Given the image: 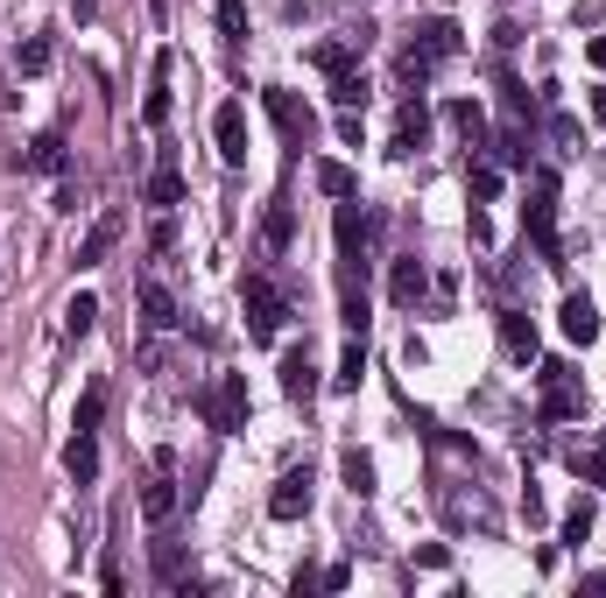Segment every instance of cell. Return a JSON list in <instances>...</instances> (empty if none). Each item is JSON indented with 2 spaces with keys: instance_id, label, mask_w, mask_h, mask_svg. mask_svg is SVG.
<instances>
[{
  "instance_id": "obj_6",
  "label": "cell",
  "mask_w": 606,
  "mask_h": 598,
  "mask_svg": "<svg viewBox=\"0 0 606 598\" xmlns=\"http://www.w3.org/2000/svg\"><path fill=\"white\" fill-rule=\"evenodd\" d=\"M459 43H466V35H459V22H451V14H430V22L409 35V50L424 56V64H445V56H459Z\"/></svg>"
},
{
  "instance_id": "obj_9",
  "label": "cell",
  "mask_w": 606,
  "mask_h": 598,
  "mask_svg": "<svg viewBox=\"0 0 606 598\" xmlns=\"http://www.w3.org/2000/svg\"><path fill=\"white\" fill-rule=\"evenodd\" d=\"M424 141H430V106H424V92H409L403 113H395V156H416Z\"/></svg>"
},
{
  "instance_id": "obj_19",
  "label": "cell",
  "mask_w": 606,
  "mask_h": 598,
  "mask_svg": "<svg viewBox=\"0 0 606 598\" xmlns=\"http://www.w3.org/2000/svg\"><path fill=\"white\" fill-rule=\"evenodd\" d=\"M64 472L79 479V486H92V479H100V443H92V430H79L64 443Z\"/></svg>"
},
{
  "instance_id": "obj_14",
  "label": "cell",
  "mask_w": 606,
  "mask_h": 598,
  "mask_svg": "<svg viewBox=\"0 0 606 598\" xmlns=\"http://www.w3.org/2000/svg\"><path fill=\"white\" fill-rule=\"evenodd\" d=\"M142 317H148V332H177V296H169V288L156 282V275H142Z\"/></svg>"
},
{
  "instance_id": "obj_22",
  "label": "cell",
  "mask_w": 606,
  "mask_h": 598,
  "mask_svg": "<svg viewBox=\"0 0 606 598\" xmlns=\"http://www.w3.org/2000/svg\"><path fill=\"white\" fill-rule=\"evenodd\" d=\"M311 64L325 71V78H338V71H353V64H359V43H353V35H338V43H317V50H311Z\"/></svg>"
},
{
  "instance_id": "obj_36",
  "label": "cell",
  "mask_w": 606,
  "mask_h": 598,
  "mask_svg": "<svg viewBox=\"0 0 606 598\" xmlns=\"http://www.w3.org/2000/svg\"><path fill=\"white\" fill-rule=\"evenodd\" d=\"M501 106H508V120H529V85L522 78H501Z\"/></svg>"
},
{
  "instance_id": "obj_35",
  "label": "cell",
  "mask_w": 606,
  "mask_h": 598,
  "mask_svg": "<svg viewBox=\"0 0 606 598\" xmlns=\"http://www.w3.org/2000/svg\"><path fill=\"white\" fill-rule=\"evenodd\" d=\"M578 465V479H593V486H606V443H585V451L572 458Z\"/></svg>"
},
{
  "instance_id": "obj_40",
  "label": "cell",
  "mask_w": 606,
  "mask_h": 598,
  "mask_svg": "<svg viewBox=\"0 0 606 598\" xmlns=\"http://www.w3.org/2000/svg\"><path fill=\"white\" fill-rule=\"evenodd\" d=\"M585 56H593V64L606 71V35H593V43H585Z\"/></svg>"
},
{
  "instance_id": "obj_33",
  "label": "cell",
  "mask_w": 606,
  "mask_h": 598,
  "mask_svg": "<svg viewBox=\"0 0 606 598\" xmlns=\"http://www.w3.org/2000/svg\"><path fill=\"white\" fill-rule=\"evenodd\" d=\"M332 99H338V106H367V78H359V64L332 78Z\"/></svg>"
},
{
  "instance_id": "obj_28",
  "label": "cell",
  "mask_w": 606,
  "mask_h": 598,
  "mask_svg": "<svg viewBox=\"0 0 606 598\" xmlns=\"http://www.w3.org/2000/svg\"><path fill=\"white\" fill-rule=\"evenodd\" d=\"M338 472H346V486H353L359 500L374 493V458H367V451H346V458H338Z\"/></svg>"
},
{
  "instance_id": "obj_11",
  "label": "cell",
  "mask_w": 606,
  "mask_h": 598,
  "mask_svg": "<svg viewBox=\"0 0 606 598\" xmlns=\"http://www.w3.org/2000/svg\"><path fill=\"white\" fill-rule=\"evenodd\" d=\"M282 395L303 401V409L317 401V366H311V353H303V345H296V353H282Z\"/></svg>"
},
{
  "instance_id": "obj_10",
  "label": "cell",
  "mask_w": 606,
  "mask_h": 598,
  "mask_svg": "<svg viewBox=\"0 0 606 598\" xmlns=\"http://www.w3.org/2000/svg\"><path fill=\"white\" fill-rule=\"evenodd\" d=\"M121 233H127V219L121 211H100V219H92V233L79 240V267H100L113 246H121Z\"/></svg>"
},
{
  "instance_id": "obj_25",
  "label": "cell",
  "mask_w": 606,
  "mask_h": 598,
  "mask_svg": "<svg viewBox=\"0 0 606 598\" xmlns=\"http://www.w3.org/2000/svg\"><path fill=\"white\" fill-rule=\"evenodd\" d=\"M338 388H359V380H367V338H346V353H338Z\"/></svg>"
},
{
  "instance_id": "obj_8",
  "label": "cell",
  "mask_w": 606,
  "mask_h": 598,
  "mask_svg": "<svg viewBox=\"0 0 606 598\" xmlns=\"http://www.w3.org/2000/svg\"><path fill=\"white\" fill-rule=\"evenodd\" d=\"M269 113H275V127L282 134H290V141L303 148V141H311V134H317V113L311 106H303L296 99V92H282V85H269Z\"/></svg>"
},
{
  "instance_id": "obj_24",
  "label": "cell",
  "mask_w": 606,
  "mask_h": 598,
  "mask_svg": "<svg viewBox=\"0 0 606 598\" xmlns=\"http://www.w3.org/2000/svg\"><path fill=\"white\" fill-rule=\"evenodd\" d=\"M148 204H156V211H177L184 204V177H177V169H156V177H148Z\"/></svg>"
},
{
  "instance_id": "obj_16",
  "label": "cell",
  "mask_w": 606,
  "mask_h": 598,
  "mask_svg": "<svg viewBox=\"0 0 606 598\" xmlns=\"http://www.w3.org/2000/svg\"><path fill=\"white\" fill-rule=\"evenodd\" d=\"M557 324H564V338H572V345H593V338H599V311H593V296H564Z\"/></svg>"
},
{
  "instance_id": "obj_7",
  "label": "cell",
  "mask_w": 606,
  "mask_h": 598,
  "mask_svg": "<svg viewBox=\"0 0 606 598\" xmlns=\"http://www.w3.org/2000/svg\"><path fill=\"white\" fill-rule=\"evenodd\" d=\"M311 486H317V479H311V465L282 472V479H275V493H269V514H275V521H296V514H311Z\"/></svg>"
},
{
  "instance_id": "obj_29",
  "label": "cell",
  "mask_w": 606,
  "mask_h": 598,
  "mask_svg": "<svg viewBox=\"0 0 606 598\" xmlns=\"http://www.w3.org/2000/svg\"><path fill=\"white\" fill-rule=\"evenodd\" d=\"M219 35H226V50L248 43V8H240V0H219Z\"/></svg>"
},
{
  "instance_id": "obj_13",
  "label": "cell",
  "mask_w": 606,
  "mask_h": 598,
  "mask_svg": "<svg viewBox=\"0 0 606 598\" xmlns=\"http://www.w3.org/2000/svg\"><path fill=\"white\" fill-rule=\"evenodd\" d=\"M212 134H219V156L226 162H248V113H240V106H219V120H212Z\"/></svg>"
},
{
  "instance_id": "obj_15",
  "label": "cell",
  "mask_w": 606,
  "mask_h": 598,
  "mask_svg": "<svg viewBox=\"0 0 606 598\" xmlns=\"http://www.w3.org/2000/svg\"><path fill=\"white\" fill-rule=\"evenodd\" d=\"M501 353L508 359H536V324H529V311H501Z\"/></svg>"
},
{
  "instance_id": "obj_37",
  "label": "cell",
  "mask_w": 606,
  "mask_h": 598,
  "mask_svg": "<svg viewBox=\"0 0 606 598\" xmlns=\"http://www.w3.org/2000/svg\"><path fill=\"white\" fill-rule=\"evenodd\" d=\"M472 198H501V169H494V162L472 169Z\"/></svg>"
},
{
  "instance_id": "obj_21",
  "label": "cell",
  "mask_w": 606,
  "mask_h": 598,
  "mask_svg": "<svg viewBox=\"0 0 606 598\" xmlns=\"http://www.w3.org/2000/svg\"><path fill=\"white\" fill-rule=\"evenodd\" d=\"M142 120L163 127L169 120V56H156V71H148V99H142Z\"/></svg>"
},
{
  "instance_id": "obj_34",
  "label": "cell",
  "mask_w": 606,
  "mask_h": 598,
  "mask_svg": "<svg viewBox=\"0 0 606 598\" xmlns=\"http://www.w3.org/2000/svg\"><path fill=\"white\" fill-rule=\"evenodd\" d=\"M585 535H593V500H578V507L564 514V543H572V549H585Z\"/></svg>"
},
{
  "instance_id": "obj_23",
  "label": "cell",
  "mask_w": 606,
  "mask_h": 598,
  "mask_svg": "<svg viewBox=\"0 0 606 598\" xmlns=\"http://www.w3.org/2000/svg\"><path fill=\"white\" fill-rule=\"evenodd\" d=\"M317 190H325V198H338V204H346V198H359V177H353L346 162H317Z\"/></svg>"
},
{
  "instance_id": "obj_41",
  "label": "cell",
  "mask_w": 606,
  "mask_h": 598,
  "mask_svg": "<svg viewBox=\"0 0 606 598\" xmlns=\"http://www.w3.org/2000/svg\"><path fill=\"white\" fill-rule=\"evenodd\" d=\"M593 120H599V127H606V92H593Z\"/></svg>"
},
{
  "instance_id": "obj_12",
  "label": "cell",
  "mask_w": 606,
  "mask_h": 598,
  "mask_svg": "<svg viewBox=\"0 0 606 598\" xmlns=\"http://www.w3.org/2000/svg\"><path fill=\"white\" fill-rule=\"evenodd\" d=\"M424 288H430V267L416 261V254H403V261H395V275H388V296L403 303V311H416V303H424Z\"/></svg>"
},
{
  "instance_id": "obj_2",
  "label": "cell",
  "mask_w": 606,
  "mask_h": 598,
  "mask_svg": "<svg viewBox=\"0 0 606 598\" xmlns=\"http://www.w3.org/2000/svg\"><path fill=\"white\" fill-rule=\"evenodd\" d=\"M240 303H248V338L254 345H275L282 338V317H290V296H282L269 275H248V282H240Z\"/></svg>"
},
{
  "instance_id": "obj_38",
  "label": "cell",
  "mask_w": 606,
  "mask_h": 598,
  "mask_svg": "<svg viewBox=\"0 0 606 598\" xmlns=\"http://www.w3.org/2000/svg\"><path fill=\"white\" fill-rule=\"evenodd\" d=\"M551 141L564 148V156H572V148H578V120H572V113H557V120H551Z\"/></svg>"
},
{
  "instance_id": "obj_18",
  "label": "cell",
  "mask_w": 606,
  "mask_h": 598,
  "mask_svg": "<svg viewBox=\"0 0 606 598\" xmlns=\"http://www.w3.org/2000/svg\"><path fill=\"white\" fill-rule=\"evenodd\" d=\"M29 169H43V177H64V169H71V148H64V134H56V127H43L29 141Z\"/></svg>"
},
{
  "instance_id": "obj_30",
  "label": "cell",
  "mask_w": 606,
  "mask_h": 598,
  "mask_svg": "<svg viewBox=\"0 0 606 598\" xmlns=\"http://www.w3.org/2000/svg\"><path fill=\"white\" fill-rule=\"evenodd\" d=\"M14 71H22V78H43V71H50V43H43V35H29V43L14 50Z\"/></svg>"
},
{
  "instance_id": "obj_32",
  "label": "cell",
  "mask_w": 606,
  "mask_h": 598,
  "mask_svg": "<svg viewBox=\"0 0 606 598\" xmlns=\"http://www.w3.org/2000/svg\"><path fill=\"white\" fill-rule=\"evenodd\" d=\"M100 416H106V380H92V388H85V401H79V422H71V430H100Z\"/></svg>"
},
{
  "instance_id": "obj_20",
  "label": "cell",
  "mask_w": 606,
  "mask_h": 598,
  "mask_svg": "<svg viewBox=\"0 0 606 598\" xmlns=\"http://www.w3.org/2000/svg\"><path fill=\"white\" fill-rule=\"evenodd\" d=\"M445 120H451V134H459L466 148H480V141H487V113L472 106V99H451V106H445Z\"/></svg>"
},
{
  "instance_id": "obj_31",
  "label": "cell",
  "mask_w": 606,
  "mask_h": 598,
  "mask_svg": "<svg viewBox=\"0 0 606 598\" xmlns=\"http://www.w3.org/2000/svg\"><path fill=\"white\" fill-rule=\"evenodd\" d=\"M494 156H501V169H529V134H522V127H508L501 141H494Z\"/></svg>"
},
{
  "instance_id": "obj_27",
  "label": "cell",
  "mask_w": 606,
  "mask_h": 598,
  "mask_svg": "<svg viewBox=\"0 0 606 598\" xmlns=\"http://www.w3.org/2000/svg\"><path fill=\"white\" fill-rule=\"evenodd\" d=\"M92 324H100V303H92V296H71V303H64V332H71V338H92Z\"/></svg>"
},
{
  "instance_id": "obj_26",
  "label": "cell",
  "mask_w": 606,
  "mask_h": 598,
  "mask_svg": "<svg viewBox=\"0 0 606 598\" xmlns=\"http://www.w3.org/2000/svg\"><path fill=\"white\" fill-rule=\"evenodd\" d=\"M148 564H156L163 585H184V549L169 543V535H156V549H148Z\"/></svg>"
},
{
  "instance_id": "obj_3",
  "label": "cell",
  "mask_w": 606,
  "mask_h": 598,
  "mask_svg": "<svg viewBox=\"0 0 606 598\" xmlns=\"http://www.w3.org/2000/svg\"><path fill=\"white\" fill-rule=\"evenodd\" d=\"M536 380H543V422H578L585 416V388H578V374L564 359H543Z\"/></svg>"
},
{
  "instance_id": "obj_39",
  "label": "cell",
  "mask_w": 606,
  "mask_h": 598,
  "mask_svg": "<svg viewBox=\"0 0 606 598\" xmlns=\"http://www.w3.org/2000/svg\"><path fill=\"white\" fill-rule=\"evenodd\" d=\"M416 564H424V570H445V564H451V549H445V543H430V549H416Z\"/></svg>"
},
{
  "instance_id": "obj_4",
  "label": "cell",
  "mask_w": 606,
  "mask_h": 598,
  "mask_svg": "<svg viewBox=\"0 0 606 598\" xmlns=\"http://www.w3.org/2000/svg\"><path fill=\"white\" fill-rule=\"evenodd\" d=\"M169 514H177V458L156 451V458H148V486H142V521L163 528Z\"/></svg>"
},
{
  "instance_id": "obj_17",
  "label": "cell",
  "mask_w": 606,
  "mask_h": 598,
  "mask_svg": "<svg viewBox=\"0 0 606 598\" xmlns=\"http://www.w3.org/2000/svg\"><path fill=\"white\" fill-rule=\"evenodd\" d=\"M261 246H269V254H290V246H296V211L282 198L261 211Z\"/></svg>"
},
{
  "instance_id": "obj_5",
  "label": "cell",
  "mask_w": 606,
  "mask_h": 598,
  "mask_svg": "<svg viewBox=\"0 0 606 598\" xmlns=\"http://www.w3.org/2000/svg\"><path fill=\"white\" fill-rule=\"evenodd\" d=\"M198 409H205V422H212V430H240V422H248V380L226 374L212 395H198Z\"/></svg>"
},
{
  "instance_id": "obj_1",
  "label": "cell",
  "mask_w": 606,
  "mask_h": 598,
  "mask_svg": "<svg viewBox=\"0 0 606 598\" xmlns=\"http://www.w3.org/2000/svg\"><path fill=\"white\" fill-rule=\"evenodd\" d=\"M522 233L536 240L543 261H564V240H557V177L551 169H536V183H529V204H522Z\"/></svg>"
},
{
  "instance_id": "obj_42",
  "label": "cell",
  "mask_w": 606,
  "mask_h": 598,
  "mask_svg": "<svg viewBox=\"0 0 606 598\" xmlns=\"http://www.w3.org/2000/svg\"><path fill=\"white\" fill-rule=\"evenodd\" d=\"M79 8H92V0H79Z\"/></svg>"
}]
</instances>
